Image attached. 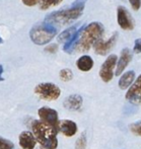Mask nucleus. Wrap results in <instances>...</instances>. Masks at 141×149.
<instances>
[{
	"label": "nucleus",
	"instance_id": "nucleus-1",
	"mask_svg": "<svg viewBox=\"0 0 141 149\" xmlns=\"http://www.w3.org/2000/svg\"><path fill=\"white\" fill-rule=\"evenodd\" d=\"M33 132L37 141L46 149H56L58 146L56 127L44 121H35Z\"/></svg>",
	"mask_w": 141,
	"mask_h": 149
},
{
	"label": "nucleus",
	"instance_id": "nucleus-2",
	"mask_svg": "<svg viewBox=\"0 0 141 149\" xmlns=\"http://www.w3.org/2000/svg\"><path fill=\"white\" fill-rule=\"evenodd\" d=\"M104 26L100 22H91L82 30L75 49L78 52H86L94 45L96 41L102 39Z\"/></svg>",
	"mask_w": 141,
	"mask_h": 149
},
{
	"label": "nucleus",
	"instance_id": "nucleus-3",
	"mask_svg": "<svg viewBox=\"0 0 141 149\" xmlns=\"http://www.w3.org/2000/svg\"><path fill=\"white\" fill-rule=\"evenodd\" d=\"M83 8L84 6H72L69 9L52 12L47 16L45 22H49L53 26H65V24H70L72 20L78 18L82 14Z\"/></svg>",
	"mask_w": 141,
	"mask_h": 149
},
{
	"label": "nucleus",
	"instance_id": "nucleus-4",
	"mask_svg": "<svg viewBox=\"0 0 141 149\" xmlns=\"http://www.w3.org/2000/svg\"><path fill=\"white\" fill-rule=\"evenodd\" d=\"M57 28L49 22H41L38 24L31 29L29 33L31 40L37 45H45L49 43L56 36Z\"/></svg>",
	"mask_w": 141,
	"mask_h": 149
},
{
	"label": "nucleus",
	"instance_id": "nucleus-5",
	"mask_svg": "<svg viewBox=\"0 0 141 149\" xmlns=\"http://www.w3.org/2000/svg\"><path fill=\"white\" fill-rule=\"evenodd\" d=\"M35 93L38 94L42 100H55L60 96L61 90L54 83L45 82L40 83L35 87Z\"/></svg>",
	"mask_w": 141,
	"mask_h": 149
},
{
	"label": "nucleus",
	"instance_id": "nucleus-6",
	"mask_svg": "<svg viewBox=\"0 0 141 149\" xmlns=\"http://www.w3.org/2000/svg\"><path fill=\"white\" fill-rule=\"evenodd\" d=\"M117 64V56L115 54L110 55L107 60L102 65L100 70V76L105 82H109L113 79L114 76V68Z\"/></svg>",
	"mask_w": 141,
	"mask_h": 149
},
{
	"label": "nucleus",
	"instance_id": "nucleus-7",
	"mask_svg": "<svg viewBox=\"0 0 141 149\" xmlns=\"http://www.w3.org/2000/svg\"><path fill=\"white\" fill-rule=\"evenodd\" d=\"M118 40V33H115L108 41H103L102 39H100L98 41H96L94 45V49L96 54L98 55L105 56L115 47L116 42Z\"/></svg>",
	"mask_w": 141,
	"mask_h": 149
},
{
	"label": "nucleus",
	"instance_id": "nucleus-8",
	"mask_svg": "<svg viewBox=\"0 0 141 149\" xmlns=\"http://www.w3.org/2000/svg\"><path fill=\"white\" fill-rule=\"evenodd\" d=\"M117 16H118V24L120 28L125 31H131L134 28L133 19H132L131 14L129 13L127 9L123 6H119L117 9Z\"/></svg>",
	"mask_w": 141,
	"mask_h": 149
},
{
	"label": "nucleus",
	"instance_id": "nucleus-9",
	"mask_svg": "<svg viewBox=\"0 0 141 149\" xmlns=\"http://www.w3.org/2000/svg\"><path fill=\"white\" fill-rule=\"evenodd\" d=\"M126 100L133 104H141V74L128 89Z\"/></svg>",
	"mask_w": 141,
	"mask_h": 149
},
{
	"label": "nucleus",
	"instance_id": "nucleus-10",
	"mask_svg": "<svg viewBox=\"0 0 141 149\" xmlns=\"http://www.w3.org/2000/svg\"><path fill=\"white\" fill-rule=\"evenodd\" d=\"M39 117L42 119V121L46 122V123L50 124V125L54 126V127H58V114L55 110L48 107H43L39 110Z\"/></svg>",
	"mask_w": 141,
	"mask_h": 149
},
{
	"label": "nucleus",
	"instance_id": "nucleus-11",
	"mask_svg": "<svg viewBox=\"0 0 141 149\" xmlns=\"http://www.w3.org/2000/svg\"><path fill=\"white\" fill-rule=\"evenodd\" d=\"M57 129L63 135L67 136V137H72L77 132V125L74 122L69 121V120H62V121H59Z\"/></svg>",
	"mask_w": 141,
	"mask_h": 149
},
{
	"label": "nucleus",
	"instance_id": "nucleus-12",
	"mask_svg": "<svg viewBox=\"0 0 141 149\" xmlns=\"http://www.w3.org/2000/svg\"><path fill=\"white\" fill-rule=\"evenodd\" d=\"M132 59V55L131 52H130L129 49H124L123 51L121 52V56H120V59L118 61L117 64V69H116L115 75L119 76L123 73V71L125 70V68L128 66V64L130 63V61Z\"/></svg>",
	"mask_w": 141,
	"mask_h": 149
},
{
	"label": "nucleus",
	"instance_id": "nucleus-13",
	"mask_svg": "<svg viewBox=\"0 0 141 149\" xmlns=\"http://www.w3.org/2000/svg\"><path fill=\"white\" fill-rule=\"evenodd\" d=\"M37 143L35 135L29 131H24L20 135V145L24 149H34Z\"/></svg>",
	"mask_w": 141,
	"mask_h": 149
},
{
	"label": "nucleus",
	"instance_id": "nucleus-14",
	"mask_svg": "<svg viewBox=\"0 0 141 149\" xmlns=\"http://www.w3.org/2000/svg\"><path fill=\"white\" fill-rule=\"evenodd\" d=\"M64 107L69 111H78L82 107V97L78 94H71L65 98Z\"/></svg>",
	"mask_w": 141,
	"mask_h": 149
},
{
	"label": "nucleus",
	"instance_id": "nucleus-15",
	"mask_svg": "<svg viewBox=\"0 0 141 149\" xmlns=\"http://www.w3.org/2000/svg\"><path fill=\"white\" fill-rule=\"evenodd\" d=\"M76 66L79 70L83 71V72H87L94 67V60L90 56L84 55L77 60Z\"/></svg>",
	"mask_w": 141,
	"mask_h": 149
},
{
	"label": "nucleus",
	"instance_id": "nucleus-16",
	"mask_svg": "<svg viewBox=\"0 0 141 149\" xmlns=\"http://www.w3.org/2000/svg\"><path fill=\"white\" fill-rule=\"evenodd\" d=\"M134 78H135V72L134 71H127L121 76L119 80V87L121 89H126L132 84Z\"/></svg>",
	"mask_w": 141,
	"mask_h": 149
},
{
	"label": "nucleus",
	"instance_id": "nucleus-17",
	"mask_svg": "<svg viewBox=\"0 0 141 149\" xmlns=\"http://www.w3.org/2000/svg\"><path fill=\"white\" fill-rule=\"evenodd\" d=\"M76 31H77V28L75 26H71V28H68L67 30L62 31V33L58 36V42L59 43H65V42L69 41Z\"/></svg>",
	"mask_w": 141,
	"mask_h": 149
},
{
	"label": "nucleus",
	"instance_id": "nucleus-18",
	"mask_svg": "<svg viewBox=\"0 0 141 149\" xmlns=\"http://www.w3.org/2000/svg\"><path fill=\"white\" fill-rule=\"evenodd\" d=\"M63 0H41L40 1V8L42 10H46L52 6H56L60 4Z\"/></svg>",
	"mask_w": 141,
	"mask_h": 149
},
{
	"label": "nucleus",
	"instance_id": "nucleus-19",
	"mask_svg": "<svg viewBox=\"0 0 141 149\" xmlns=\"http://www.w3.org/2000/svg\"><path fill=\"white\" fill-rule=\"evenodd\" d=\"M59 76L62 81H70L73 77V73L70 69H62L59 73Z\"/></svg>",
	"mask_w": 141,
	"mask_h": 149
},
{
	"label": "nucleus",
	"instance_id": "nucleus-20",
	"mask_svg": "<svg viewBox=\"0 0 141 149\" xmlns=\"http://www.w3.org/2000/svg\"><path fill=\"white\" fill-rule=\"evenodd\" d=\"M86 147V137L85 134H81V136L76 140V144H75V148L76 149H85Z\"/></svg>",
	"mask_w": 141,
	"mask_h": 149
},
{
	"label": "nucleus",
	"instance_id": "nucleus-21",
	"mask_svg": "<svg viewBox=\"0 0 141 149\" xmlns=\"http://www.w3.org/2000/svg\"><path fill=\"white\" fill-rule=\"evenodd\" d=\"M14 145L11 141L0 137V149H13Z\"/></svg>",
	"mask_w": 141,
	"mask_h": 149
},
{
	"label": "nucleus",
	"instance_id": "nucleus-22",
	"mask_svg": "<svg viewBox=\"0 0 141 149\" xmlns=\"http://www.w3.org/2000/svg\"><path fill=\"white\" fill-rule=\"evenodd\" d=\"M130 130L133 134L137 136H141V121L138 122V123L132 124L130 125Z\"/></svg>",
	"mask_w": 141,
	"mask_h": 149
},
{
	"label": "nucleus",
	"instance_id": "nucleus-23",
	"mask_svg": "<svg viewBox=\"0 0 141 149\" xmlns=\"http://www.w3.org/2000/svg\"><path fill=\"white\" fill-rule=\"evenodd\" d=\"M130 4H131L132 8L134 10H138L141 6V0H129Z\"/></svg>",
	"mask_w": 141,
	"mask_h": 149
},
{
	"label": "nucleus",
	"instance_id": "nucleus-24",
	"mask_svg": "<svg viewBox=\"0 0 141 149\" xmlns=\"http://www.w3.org/2000/svg\"><path fill=\"white\" fill-rule=\"evenodd\" d=\"M134 53L139 54L141 53V39H137L135 41V45H134Z\"/></svg>",
	"mask_w": 141,
	"mask_h": 149
},
{
	"label": "nucleus",
	"instance_id": "nucleus-25",
	"mask_svg": "<svg viewBox=\"0 0 141 149\" xmlns=\"http://www.w3.org/2000/svg\"><path fill=\"white\" fill-rule=\"evenodd\" d=\"M22 1L24 2L27 6H34V5H36L38 2L41 1V0H22Z\"/></svg>",
	"mask_w": 141,
	"mask_h": 149
},
{
	"label": "nucleus",
	"instance_id": "nucleus-26",
	"mask_svg": "<svg viewBox=\"0 0 141 149\" xmlns=\"http://www.w3.org/2000/svg\"><path fill=\"white\" fill-rule=\"evenodd\" d=\"M57 49H58V47H57L56 44H52V45H50L49 47L46 48V51L50 52V53H55L57 51Z\"/></svg>",
	"mask_w": 141,
	"mask_h": 149
},
{
	"label": "nucleus",
	"instance_id": "nucleus-27",
	"mask_svg": "<svg viewBox=\"0 0 141 149\" xmlns=\"http://www.w3.org/2000/svg\"><path fill=\"white\" fill-rule=\"evenodd\" d=\"M87 0H75V2L72 4V6H84V3Z\"/></svg>",
	"mask_w": 141,
	"mask_h": 149
},
{
	"label": "nucleus",
	"instance_id": "nucleus-28",
	"mask_svg": "<svg viewBox=\"0 0 141 149\" xmlns=\"http://www.w3.org/2000/svg\"><path fill=\"white\" fill-rule=\"evenodd\" d=\"M2 73H3V67H2V65H0V81L4 80V79L2 78Z\"/></svg>",
	"mask_w": 141,
	"mask_h": 149
},
{
	"label": "nucleus",
	"instance_id": "nucleus-29",
	"mask_svg": "<svg viewBox=\"0 0 141 149\" xmlns=\"http://www.w3.org/2000/svg\"><path fill=\"white\" fill-rule=\"evenodd\" d=\"M2 42H3V41H2V39L0 38V44H2Z\"/></svg>",
	"mask_w": 141,
	"mask_h": 149
}]
</instances>
